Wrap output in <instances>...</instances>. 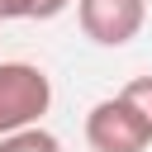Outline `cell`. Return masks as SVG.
<instances>
[{
	"instance_id": "cell-1",
	"label": "cell",
	"mask_w": 152,
	"mask_h": 152,
	"mask_svg": "<svg viewBox=\"0 0 152 152\" xmlns=\"http://www.w3.org/2000/svg\"><path fill=\"white\" fill-rule=\"evenodd\" d=\"M52 81L33 62H0V133L28 128L48 114Z\"/></svg>"
},
{
	"instance_id": "cell-2",
	"label": "cell",
	"mask_w": 152,
	"mask_h": 152,
	"mask_svg": "<svg viewBox=\"0 0 152 152\" xmlns=\"http://www.w3.org/2000/svg\"><path fill=\"white\" fill-rule=\"evenodd\" d=\"M86 142H90V152H147L152 133L138 119V109L124 95H114L86 114Z\"/></svg>"
},
{
	"instance_id": "cell-3",
	"label": "cell",
	"mask_w": 152,
	"mask_h": 152,
	"mask_svg": "<svg viewBox=\"0 0 152 152\" xmlns=\"http://www.w3.org/2000/svg\"><path fill=\"white\" fill-rule=\"evenodd\" d=\"M81 33L100 48H124L147 24V0H76Z\"/></svg>"
},
{
	"instance_id": "cell-4",
	"label": "cell",
	"mask_w": 152,
	"mask_h": 152,
	"mask_svg": "<svg viewBox=\"0 0 152 152\" xmlns=\"http://www.w3.org/2000/svg\"><path fill=\"white\" fill-rule=\"evenodd\" d=\"M0 152H62V142L48 128L28 124V128H14V133H0Z\"/></svg>"
},
{
	"instance_id": "cell-5",
	"label": "cell",
	"mask_w": 152,
	"mask_h": 152,
	"mask_svg": "<svg viewBox=\"0 0 152 152\" xmlns=\"http://www.w3.org/2000/svg\"><path fill=\"white\" fill-rule=\"evenodd\" d=\"M71 0H0V24L5 19H57Z\"/></svg>"
},
{
	"instance_id": "cell-6",
	"label": "cell",
	"mask_w": 152,
	"mask_h": 152,
	"mask_svg": "<svg viewBox=\"0 0 152 152\" xmlns=\"http://www.w3.org/2000/svg\"><path fill=\"white\" fill-rule=\"evenodd\" d=\"M119 95L138 109V119H142V124H147V133H152V76H133Z\"/></svg>"
}]
</instances>
